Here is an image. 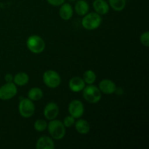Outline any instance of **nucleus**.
<instances>
[{
  "label": "nucleus",
  "mask_w": 149,
  "mask_h": 149,
  "mask_svg": "<svg viewBox=\"0 0 149 149\" xmlns=\"http://www.w3.org/2000/svg\"><path fill=\"white\" fill-rule=\"evenodd\" d=\"M102 23L101 15L97 14L95 12L90 13L83 16L81 20V25L83 28L87 30H95L100 27Z\"/></svg>",
  "instance_id": "obj_2"
},
{
  "label": "nucleus",
  "mask_w": 149,
  "mask_h": 149,
  "mask_svg": "<svg viewBox=\"0 0 149 149\" xmlns=\"http://www.w3.org/2000/svg\"><path fill=\"white\" fill-rule=\"evenodd\" d=\"M83 80L85 84H93L97 79V75L95 72L93 70H87L83 74Z\"/></svg>",
  "instance_id": "obj_20"
},
{
  "label": "nucleus",
  "mask_w": 149,
  "mask_h": 149,
  "mask_svg": "<svg viewBox=\"0 0 149 149\" xmlns=\"http://www.w3.org/2000/svg\"><path fill=\"white\" fill-rule=\"evenodd\" d=\"M126 4L127 0H109V7L116 12H121L125 10Z\"/></svg>",
  "instance_id": "obj_19"
},
{
  "label": "nucleus",
  "mask_w": 149,
  "mask_h": 149,
  "mask_svg": "<svg viewBox=\"0 0 149 149\" xmlns=\"http://www.w3.org/2000/svg\"><path fill=\"white\" fill-rule=\"evenodd\" d=\"M4 80L6 82H13V76L11 74H6L4 76Z\"/></svg>",
  "instance_id": "obj_25"
},
{
  "label": "nucleus",
  "mask_w": 149,
  "mask_h": 149,
  "mask_svg": "<svg viewBox=\"0 0 149 149\" xmlns=\"http://www.w3.org/2000/svg\"><path fill=\"white\" fill-rule=\"evenodd\" d=\"M36 149H54L55 143L53 139L48 136H42L37 140L36 143Z\"/></svg>",
  "instance_id": "obj_13"
},
{
  "label": "nucleus",
  "mask_w": 149,
  "mask_h": 149,
  "mask_svg": "<svg viewBox=\"0 0 149 149\" xmlns=\"http://www.w3.org/2000/svg\"><path fill=\"white\" fill-rule=\"evenodd\" d=\"M83 97L89 103H97L102 97V93L99 88L93 84H87L82 90Z\"/></svg>",
  "instance_id": "obj_3"
},
{
  "label": "nucleus",
  "mask_w": 149,
  "mask_h": 149,
  "mask_svg": "<svg viewBox=\"0 0 149 149\" xmlns=\"http://www.w3.org/2000/svg\"><path fill=\"white\" fill-rule=\"evenodd\" d=\"M60 7L59 15L61 18L63 20H70L74 15V9L72 6L69 3L64 2Z\"/></svg>",
  "instance_id": "obj_14"
},
{
  "label": "nucleus",
  "mask_w": 149,
  "mask_h": 149,
  "mask_svg": "<svg viewBox=\"0 0 149 149\" xmlns=\"http://www.w3.org/2000/svg\"><path fill=\"white\" fill-rule=\"evenodd\" d=\"M140 41H141V43L142 44L144 47H149V31H146L143 32V33L141 35Z\"/></svg>",
  "instance_id": "obj_23"
},
{
  "label": "nucleus",
  "mask_w": 149,
  "mask_h": 149,
  "mask_svg": "<svg viewBox=\"0 0 149 149\" xmlns=\"http://www.w3.org/2000/svg\"><path fill=\"white\" fill-rule=\"evenodd\" d=\"M43 91L41 88L37 87H32L30 89L28 93V98L30 99L32 101H38V100H41L43 97Z\"/></svg>",
  "instance_id": "obj_18"
},
{
  "label": "nucleus",
  "mask_w": 149,
  "mask_h": 149,
  "mask_svg": "<svg viewBox=\"0 0 149 149\" xmlns=\"http://www.w3.org/2000/svg\"><path fill=\"white\" fill-rule=\"evenodd\" d=\"M75 122L76 119H74L71 115H69V116H67L64 118L63 121V124L65 128H70L74 126V124H75Z\"/></svg>",
  "instance_id": "obj_22"
},
{
  "label": "nucleus",
  "mask_w": 149,
  "mask_h": 149,
  "mask_svg": "<svg viewBox=\"0 0 149 149\" xmlns=\"http://www.w3.org/2000/svg\"><path fill=\"white\" fill-rule=\"evenodd\" d=\"M74 125H75V129L77 132L81 135H87L90 132V129H91L90 123L87 120L81 119V118L77 119Z\"/></svg>",
  "instance_id": "obj_15"
},
{
  "label": "nucleus",
  "mask_w": 149,
  "mask_h": 149,
  "mask_svg": "<svg viewBox=\"0 0 149 149\" xmlns=\"http://www.w3.org/2000/svg\"><path fill=\"white\" fill-rule=\"evenodd\" d=\"M43 82L47 87L55 89L61 84V77L57 71L54 70H47L43 74Z\"/></svg>",
  "instance_id": "obj_5"
},
{
  "label": "nucleus",
  "mask_w": 149,
  "mask_h": 149,
  "mask_svg": "<svg viewBox=\"0 0 149 149\" xmlns=\"http://www.w3.org/2000/svg\"><path fill=\"white\" fill-rule=\"evenodd\" d=\"M65 0H47L48 4L53 6V7H60L65 2Z\"/></svg>",
  "instance_id": "obj_24"
},
{
  "label": "nucleus",
  "mask_w": 149,
  "mask_h": 149,
  "mask_svg": "<svg viewBox=\"0 0 149 149\" xmlns=\"http://www.w3.org/2000/svg\"><path fill=\"white\" fill-rule=\"evenodd\" d=\"M26 47L33 54H40L45 49V40L38 35H31L26 40Z\"/></svg>",
  "instance_id": "obj_4"
},
{
  "label": "nucleus",
  "mask_w": 149,
  "mask_h": 149,
  "mask_svg": "<svg viewBox=\"0 0 149 149\" xmlns=\"http://www.w3.org/2000/svg\"><path fill=\"white\" fill-rule=\"evenodd\" d=\"M74 10L78 15L84 16L88 13L90 5L85 0H78L74 5Z\"/></svg>",
  "instance_id": "obj_16"
},
{
  "label": "nucleus",
  "mask_w": 149,
  "mask_h": 149,
  "mask_svg": "<svg viewBox=\"0 0 149 149\" xmlns=\"http://www.w3.org/2000/svg\"><path fill=\"white\" fill-rule=\"evenodd\" d=\"M68 110L69 114L74 119H79L84 113V104L79 100H73L68 105Z\"/></svg>",
  "instance_id": "obj_8"
},
{
  "label": "nucleus",
  "mask_w": 149,
  "mask_h": 149,
  "mask_svg": "<svg viewBox=\"0 0 149 149\" xmlns=\"http://www.w3.org/2000/svg\"><path fill=\"white\" fill-rule=\"evenodd\" d=\"M33 128L36 132H44L47 128V123L44 119H37L33 124Z\"/></svg>",
  "instance_id": "obj_21"
},
{
  "label": "nucleus",
  "mask_w": 149,
  "mask_h": 149,
  "mask_svg": "<svg viewBox=\"0 0 149 149\" xmlns=\"http://www.w3.org/2000/svg\"><path fill=\"white\" fill-rule=\"evenodd\" d=\"M43 113L45 119L49 121L52 120L56 119L59 114V107L54 102H49L45 106Z\"/></svg>",
  "instance_id": "obj_9"
},
{
  "label": "nucleus",
  "mask_w": 149,
  "mask_h": 149,
  "mask_svg": "<svg viewBox=\"0 0 149 149\" xmlns=\"http://www.w3.org/2000/svg\"><path fill=\"white\" fill-rule=\"evenodd\" d=\"M29 81V76L25 72H18L13 77V82L16 86L23 87Z\"/></svg>",
  "instance_id": "obj_17"
},
{
  "label": "nucleus",
  "mask_w": 149,
  "mask_h": 149,
  "mask_svg": "<svg viewBox=\"0 0 149 149\" xmlns=\"http://www.w3.org/2000/svg\"><path fill=\"white\" fill-rule=\"evenodd\" d=\"M18 111L23 118L28 119L31 117L35 113L34 103L28 97L23 98L19 103Z\"/></svg>",
  "instance_id": "obj_6"
},
{
  "label": "nucleus",
  "mask_w": 149,
  "mask_h": 149,
  "mask_svg": "<svg viewBox=\"0 0 149 149\" xmlns=\"http://www.w3.org/2000/svg\"><path fill=\"white\" fill-rule=\"evenodd\" d=\"M17 93V86L13 82H6L0 87V99L2 100H9L13 98Z\"/></svg>",
  "instance_id": "obj_7"
},
{
  "label": "nucleus",
  "mask_w": 149,
  "mask_h": 149,
  "mask_svg": "<svg viewBox=\"0 0 149 149\" xmlns=\"http://www.w3.org/2000/svg\"><path fill=\"white\" fill-rule=\"evenodd\" d=\"M85 82L82 78L79 77H74L69 80L68 87L71 91L74 93H79L83 90L85 87Z\"/></svg>",
  "instance_id": "obj_11"
},
{
  "label": "nucleus",
  "mask_w": 149,
  "mask_h": 149,
  "mask_svg": "<svg viewBox=\"0 0 149 149\" xmlns=\"http://www.w3.org/2000/svg\"><path fill=\"white\" fill-rule=\"evenodd\" d=\"M93 7L95 12L100 15H106L109 12L110 9L109 3L105 0H95L93 1Z\"/></svg>",
  "instance_id": "obj_12"
},
{
  "label": "nucleus",
  "mask_w": 149,
  "mask_h": 149,
  "mask_svg": "<svg viewBox=\"0 0 149 149\" xmlns=\"http://www.w3.org/2000/svg\"><path fill=\"white\" fill-rule=\"evenodd\" d=\"M48 132L53 140L60 141L62 140L65 135V127L63 122L57 120L56 119L49 121L47 124Z\"/></svg>",
  "instance_id": "obj_1"
},
{
  "label": "nucleus",
  "mask_w": 149,
  "mask_h": 149,
  "mask_svg": "<svg viewBox=\"0 0 149 149\" xmlns=\"http://www.w3.org/2000/svg\"><path fill=\"white\" fill-rule=\"evenodd\" d=\"M98 88L100 92L105 95L113 94L116 91V85L114 81L108 79H105L100 81Z\"/></svg>",
  "instance_id": "obj_10"
}]
</instances>
